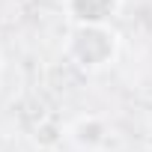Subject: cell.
<instances>
[{"mask_svg": "<svg viewBox=\"0 0 152 152\" xmlns=\"http://www.w3.org/2000/svg\"><path fill=\"white\" fill-rule=\"evenodd\" d=\"M66 60L87 75L104 72L119 57V33L110 24H78L66 36Z\"/></svg>", "mask_w": 152, "mask_h": 152, "instance_id": "obj_1", "label": "cell"}, {"mask_svg": "<svg viewBox=\"0 0 152 152\" xmlns=\"http://www.w3.org/2000/svg\"><path fill=\"white\" fill-rule=\"evenodd\" d=\"M69 137H72V143H78L81 149L93 152V149H99V146H104V143H107V125H104V119H102V116L87 113V116H78V119L72 122Z\"/></svg>", "mask_w": 152, "mask_h": 152, "instance_id": "obj_3", "label": "cell"}, {"mask_svg": "<svg viewBox=\"0 0 152 152\" xmlns=\"http://www.w3.org/2000/svg\"><path fill=\"white\" fill-rule=\"evenodd\" d=\"M0 69H3V57H0Z\"/></svg>", "mask_w": 152, "mask_h": 152, "instance_id": "obj_4", "label": "cell"}, {"mask_svg": "<svg viewBox=\"0 0 152 152\" xmlns=\"http://www.w3.org/2000/svg\"><path fill=\"white\" fill-rule=\"evenodd\" d=\"M122 0H63V12L72 21V27L78 24H110L113 15L119 12Z\"/></svg>", "mask_w": 152, "mask_h": 152, "instance_id": "obj_2", "label": "cell"}]
</instances>
